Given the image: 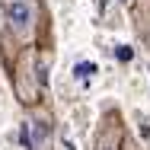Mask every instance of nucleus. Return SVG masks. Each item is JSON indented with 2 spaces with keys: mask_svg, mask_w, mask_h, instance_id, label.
Here are the masks:
<instances>
[{
  "mask_svg": "<svg viewBox=\"0 0 150 150\" xmlns=\"http://www.w3.org/2000/svg\"><path fill=\"white\" fill-rule=\"evenodd\" d=\"M6 26L19 42H32L38 29V0H3Z\"/></svg>",
  "mask_w": 150,
  "mask_h": 150,
  "instance_id": "f257e3e1",
  "label": "nucleus"
},
{
  "mask_svg": "<svg viewBox=\"0 0 150 150\" xmlns=\"http://www.w3.org/2000/svg\"><path fill=\"white\" fill-rule=\"evenodd\" d=\"M96 150H121V125L109 118L96 134Z\"/></svg>",
  "mask_w": 150,
  "mask_h": 150,
  "instance_id": "f03ea898",
  "label": "nucleus"
},
{
  "mask_svg": "<svg viewBox=\"0 0 150 150\" xmlns=\"http://www.w3.org/2000/svg\"><path fill=\"white\" fill-rule=\"evenodd\" d=\"M19 144H23V150H35V144H32V131H29V121H23V128H19Z\"/></svg>",
  "mask_w": 150,
  "mask_h": 150,
  "instance_id": "7ed1b4c3",
  "label": "nucleus"
},
{
  "mask_svg": "<svg viewBox=\"0 0 150 150\" xmlns=\"http://www.w3.org/2000/svg\"><path fill=\"white\" fill-rule=\"evenodd\" d=\"M74 74L86 80V77H93V74H96V64H93V61H80V64L74 67Z\"/></svg>",
  "mask_w": 150,
  "mask_h": 150,
  "instance_id": "20e7f679",
  "label": "nucleus"
},
{
  "mask_svg": "<svg viewBox=\"0 0 150 150\" xmlns=\"http://www.w3.org/2000/svg\"><path fill=\"white\" fill-rule=\"evenodd\" d=\"M115 58H118V61H134V48H128V45H118V48H115Z\"/></svg>",
  "mask_w": 150,
  "mask_h": 150,
  "instance_id": "39448f33",
  "label": "nucleus"
},
{
  "mask_svg": "<svg viewBox=\"0 0 150 150\" xmlns=\"http://www.w3.org/2000/svg\"><path fill=\"white\" fill-rule=\"evenodd\" d=\"M137 121H141V134H144V141H150V125L144 121V115H137Z\"/></svg>",
  "mask_w": 150,
  "mask_h": 150,
  "instance_id": "423d86ee",
  "label": "nucleus"
},
{
  "mask_svg": "<svg viewBox=\"0 0 150 150\" xmlns=\"http://www.w3.org/2000/svg\"><path fill=\"white\" fill-rule=\"evenodd\" d=\"M121 3H134V0H121Z\"/></svg>",
  "mask_w": 150,
  "mask_h": 150,
  "instance_id": "0eeeda50",
  "label": "nucleus"
}]
</instances>
